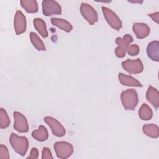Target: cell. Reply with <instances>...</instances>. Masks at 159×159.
I'll return each mask as SVG.
<instances>
[{"label":"cell","instance_id":"1","mask_svg":"<svg viewBox=\"0 0 159 159\" xmlns=\"http://www.w3.org/2000/svg\"><path fill=\"white\" fill-rule=\"evenodd\" d=\"M9 142L14 150L21 156H24L29 147V140L26 137L18 136L12 133L9 137Z\"/></svg>","mask_w":159,"mask_h":159},{"label":"cell","instance_id":"14","mask_svg":"<svg viewBox=\"0 0 159 159\" xmlns=\"http://www.w3.org/2000/svg\"><path fill=\"white\" fill-rule=\"evenodd\" d=\"M147 54L153 61H159V42L152 41L150 42L147 47Z\"/></svg>","mask_w":159,"mask_h":159},{"label":"cell","instance_id":"2","mask_svg":"<svg viewBox=\"0 0 159 159\" xmlns=\"http://www.w3.org/2000/svg\"><path fill=\"white\" fill-rule=\"evenodd\" d=\"M121 102L125 110L133 111L138 104V95L134 89H129L123 91L120 94Z\"/></svg>","mask_w":159,"mask_h":159},{"label":"cell","instance_id":"23","mask_svg":"<svg viewBox=\"0 0 159 159\" xmlns=\"http://www.w3.org/2000/svg\"><path fill=\"white\" fill-rule=\"evenodd\" d=\"M10 124V119L6 111L3 109H0V127L4 129L7 127Z\"/></svg>","mask_w":159,"mask_h":159},{"label":"cell","instance_id":"20","mask_svg":"<svg viewBox=\"0 0 159 159\" xmlns=\"http://www.w3.org/2000/svg\"><path fill=\"white\" fill-rule=\"evenodd\" d=\"M21 6L28 13H36L38 11V4L35 0H22L20 1Z\"/></svg>","mask_w":159,"mask_h":159},{"label":"cell","instance_id":"28","mask_svg":"<svg viewBox=\"0 0 159 159\" xmlns=\"http://www.w3.org/2000/svg\"><path fill=\"white\" fill-rule=\"evenodd\" d=\"M159 13L158 12H156L154 13H152V14H149L148 16H150L153 21H155L156 23L158 24V17H159Z\"/></svg>","mask_w":159,"mask_h":159},{"label":"cell","instance_id":"21","mask_svg":"<svg viewBox=\"0 0 159 159\" xmlns=\"http://www.w3.org/2000/svg\"><path fill=\"white\" fill-rule=\"evenodd\" d=\"M139 116L143 120H149L153 117V111L147 104H142L139 110Z\"/></svg>","mask_w":159,"mask_h":159},{"label":"cell","instance_id":"24","mask_svg":"<svg viewBox=\"0 0 159 159\" xmlns=\"http://www.w3.org/2000/svg\"><path fill=\"white\" fill-rule=\"evenodd\" d=\"M127 53L131 56H135L138 55L140 52L139 47L136 44H132L129 46L127 49Z\"/></svg>","mask_w":159,"mask_h":159},{"label":"cell","instance_id":"3","mask_svg":"<svg viewBox=\"0 0 159 159\" xmlns=\"http://www.w3.org/2000/svg\"><path fill=\"white\" fill-rule=\"evenodd\" d=\"M54 150L57 157L61 159L69 158L73 153V145L70 143L65 141L55 142L54 144Z\"/></svg>","mask_w":159,"mask_h":159},{"label":"cell","instance_id":"13","mask_svg":"<svg viewBox=\"0 0 159 159\" xmlns=\"http://www.w3.org/2000/svg\"><path fill=\"white\" fill-rule=\"evenodd\" d=\"M146 98L148 102L154 106L155 109L159 107V93L154 87L150 86L146 93Z\"/></svg>","mask_w":159,"mask_h":159},{"label":"cell","instance_id":"4","mask_svg":"<svg viewBox=\"0 0 159 159\" xmlns=\"http://www.w3.org/2000/svg\"><path fill=\"white\" fill-rule=\"evenodd\" d=\"M133 38L129 34H125L122 38L117 37L115 42L118 46L115 49V55L118 58H123L125 55V52L129 46V44L132 42Z\"/></svg>","mask_w":159,"mask_h":159},{"label":"cell","instance_id":"22","mask_svg":"<svg viewBox=\"0 0 159 159\" xmlns=\"http://www.w3.org/2000/svg\"><path fill=\"white\" fill-rule=\"evenodd\" d=\"M29 37L32 45L37 50L39 51L45 50V47L43 42L37 34L32 32L29 34Z\"/></svg>","mask_w":159,"mask_h":159},{"label":"cell","instance_id":"18","mask_svg":"<svg viewBox=\"0 0 159 159\" xmlns=\"http://www.w3.org/2000/svg\"><path fill=\"white\" fill-rule=\"evenodd\" d=\"M32 137L39 142H43L48 137V133L45 126L41 125L37 130H35L32 132Z\"/></svg>","mask_w":159,"mask_h":159},{"label":"cell","instance_id":"19","mask_svg":"<svg viewBox=\"0 0 159 159\" xmlns=\"http://www.w3.org/2000/svg\"><path fill=\"white\" fill-rule=\"evenodd\" d=\"M34 26L37 30V31L40 34V35L45 38L48 36V32L47 30L46 24L45 21L40 18H35L33 20Z\"/></svg>","mask_w":159,"mask_h":159},{"label":"cell","instance_id":"27","mask_svg":"<svg viewBox=\"0 0 159 159\" xmlns=\"http://www.w3.org/2000/svg\"><path fill=\"white\" fill-rule=\"evenodd\" d=\"M38 155L39 152L37 148L35 147H33L31 149L30 155L27 157V158H38Z\"/></svg>","mask_w":159,"mask_h":159},{"label":"cell","instance_id":"7","mask_svg":"<svg viewBox=\"0 0 159 159\" xmlns=\"http://www.w3.org/2000/svg\"><path fill=\"white\" fill-rule=\"evenodd\" d=\"M42 12L46 16L59 15L61 14L62 9L60 5L55 1L44 0L42 1Z\"/></svg>","mask_w":159,"mask_h":159},{"label":"cell","instance_id":"6","mask_svg":"<svg viewBox=\"0 0 159 159\" xmlns=\"http://www.w3.org/2000/svg\"><path fill=\"white\" fill-rule=\"evenodd\" d=\"M80 12L83 18L90 25L94 24L98 20L97 12L89 4L83 2L80 6Z\"/></svg>","mask_w":159,"mask_h":159},{"label":"cell","instance_id":"12","mask_svg":"<svg viewBox=\"0 0 159 159\" xmlns=\"http://www.w3.org/2000/svg\"><path fill=\"white\" fill-rule=\"evenodd\" d=\"M132 30L139 39H144L150 34V27L145 23H134L132 26Z\"/></svg>","mask_w":159,"mask_h":159},{"label":"cell","instance_id":"16","mask_svg":"<svg viewBox=\"0 0 159 159\" xmlns=\"http://www.w3.org/2000/svg\"><path fill=\"white\" fill-rule=\"evenodd\" d=\"M50 21L54 26L57 27L58 28L66 32H70L73 29L72 25L65 19L53 17L51 19Z\"/></svg>","mask_w":159,"mask_h":159},{"label":"cell","instance_id":"25","mask_svg":"<svg viewBox=\"0 0 159 159\" xmlns=\"http://www.w3.org/2000/svg\"><path fill=\"white\" fill-rule=\"evenodd\" d=\"M0 158H9V150L6 146L1 144L0 145Z\"/></svg>","mask_w":159,"mask_h":159},{"label":"cell","instance_id":"17","mask_svg":"<svg viewBox=\"0 0 159 159\" xmlns=\"http://www.w3.org/2000/svg\"><path fill=\"white\" fill-rule=\"evenodd\" d=\"M142 131L147 136L151 138L157 139L159 136V128L154 124H145L142 127Z\"/></svg>","mask_w":159,"mask_h":159},{"label":"cell","instance_id":"15","mask_svg":"<svg viewBox=\"0 0 159 159\" xmlns=\"http://www.w3.org/2000/svg\"><path fill=\"white\" fill-rule=\"evenodd\" d=\"M118 78L120 83L127 86H134V87H142V84L134 77L120 73L118 75Z\"/></svg>","mask_w":159,"mask_h":159},{"label":"cell","instance_id":"8","mask_svg":"<svg viewBox=\"0 0 159 159\" xmlns=\"http://www.w3.org/2000/svg\"><path fill=\"white\" fill-rule=\"evenodd\" d=\"M122 68L130 74H139L143 71V65L140 58L127 59L122 63Z\"/></svg>","mask_w":159,"mask_h":159},{"label":"cell","instance_id":"5","mask_svg":"<svg viewBox=\"0 0 159 159\" xmlns=\"http://www.w3.org/2000/svg\"><path fill=\"white\" fill-rule=\"evenodd\" d=\"M101 8L104 14V17L107 24L112 29L117 31L119 30L122 28V23L118 16L111 9L106 7L102 6Z\"/></svg>","mask_w":159,"mask_h":159},{"label":"cell","instance_id":"10","mask_svg":"<svg viewBox=\"0 0 159 159\" xmlns=\"http://www.w3.org/2000/svg\"><path fill=\"white\" fill-rule=\"evenodd\" d=\"M14 120V128L19 132L24 133L29 130V125L26 117L20 112L14 111L13 113Z\"/></svg>","mask_w":159,"mask_h":159},{"label":"cell","instance_id":"9","mask_svg":"<svg viewBox=\"0 0 159 159\" xmlns=\"http://www.w3.org/2000/svg\"><path fill=\"white\" fill-rule=\"evenodd\" d=\"M43 119L44 122L50 127L53 134L55 136L61 137L65 135L66 131L65 127L56 119L50 116H46Z\"/></svg>","mask_w":159,"mask_h":159},{"label":"cell","instance_id":"11","mask_svg":"<svg viewBox=\"0 0 159 159\" xmlns=\"http://www.w3.org/2000/svg\"><path fill=\"white\" fill-rule=\"evenodd\" d=\"M26 18L20 11H17L14 18V28L17 35H20L26 30Z\"/></svg>","mask_w":159,"mask_h":159},{"label":"cell","instance_id":"26","mask_svg":"<svg viewBox=\"0 0 159 159\" xmlns=\"http://www.w3.org/2000/svg\"><path fill=\"white\" fill-rule=\"evenodd\" d=\"M50 150L48 147H43L42 151V159H49L53 158Z\"/></svg>","mask_w":159,"mask_h":159}]
</instances>
